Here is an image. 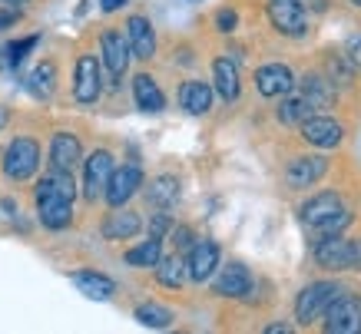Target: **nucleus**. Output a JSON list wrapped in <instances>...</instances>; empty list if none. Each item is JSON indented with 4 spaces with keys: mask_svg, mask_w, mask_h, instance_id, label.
<instances>
[{
    "mask_svg": "<svg viewBox=\"0 0 361 334\" xmlns=\"http://www.w3.org/2000/svg\"><path fill=\"white\" fill-rule=\"evenodd\" d=\"M37 169H40V146L33 140H27V136H17V140L7 146V152H4V173H7V179L23 183V179H30Z\"/></svg>",
    "mask_w": 361,
    "mask_h": 334,
    "instance_id": "obj_1",
    "label": "nucleus"
},
{
    "mask_svg": "<svg viewBox=\"0 0 361 334\" xmlns=\"http://www.w3.org/2000/svg\"><path fill=\"white\" fill-rule=\"evenodd\" d=\"M338 295H341V288L335 285V281H315V285H308L295 302V318L302 324L318 321L322 314L329 311V304L335 302Z\"/></svg>",
    "mask_w": 361,
    "mask_h": 334,
    "instance_id": "obj_2",
    "label": "nucleus"
},
{
    "mask_svg": "<svg viewBox=\"0 0 361 334\" xmlns=\"http://www.w3.org/2000/svg\"><path fill=\"white\" fill-rule=\"evenodd\" d=\"M322 318H325V328L331 334H358L361 331V298L341 291Z\"/></svg>",
    "mask_w": 361,
    "mask_h": 334,
    "instance_id": "obj_3",
    "label": "nucleus"
},
{
    "mask_svg": "<svg viewBox=\"0 0 361 334\" xmlns=\"http://www.w3.org/2000/svg\"><path fill=\"white\" fill-rule=\"evenodd\" d=\"M269 20L285 37H305L308 33V13L302 11L298 0H272L269 4Z\"/></svg>",
    "mask_w": 361,
    "mask_h": 334,
    "instance_id": "obj_4",
    "label": "nucleus"
},
{
    "mask_svg": "<svg viewBox=\"0 0 361 334\" xmlns=\"http://www.w3.org/2000/svg\"><path fill=\"white\" fill-rule=\"evenodd\" d=\"M315 261L329 271H351L355 268V242L331 235L315 242Z\"/></svg>",
    "mask_w": 361,
    "mask_h": 334,
    "instance_id": "obj_5",
    "label": "nucleus"
},
{
    "mask_svg": "<svg viewBox=\"0 0 361 334\" xmlns=\"http://www.w3.org/2000/svg\"><path fill=\"white\" fill-rule=\"evenodd\" d=\"M298 130H302V140L318 146V149H335V146H341V140H345L341 123L331 116H308L298 123Z\"/></svg>",
    "mask_w": 361,
    "mask_h": 334,
    "instance_id": "obj_6",
    "label": "nucleus"
},
{
    "mask_svg": "<svg viewBox=\"0 0 361 334\" xmlns=\"http://www.w3.org/2000/svg\"><path fill=\"white\" fill-rule=\"evenodd\" d=\"M99 50H103V66H106V73H110V80L116 83V80L126 73V66H130V60H133L130 44H126V33L103 30V37H99Z\"/></svg>",
    "mask_w": 361,
    "mask_h": 334,
    "instance_id": "obj_7",
    "label": "nucleus"
},
{
    "mask_svg": "<svg viewBox=\"0 0 361 334\" xmlns=\"http://www.w3.org/2000/svg\"><path fill=\"white\" fill-rule=\"evenodd\" d=\"M219 259L222 252L216 242H209V238H199L189 245V259H186V275L192 281H209L212 278V271L219 268Z\"/></svg>",
    "mask_w": 361,
    "mask_h": 334,
    "instance_id": "obj_8",
    "label": "nucleus"
},
{
    "mask_svg": "<svg viewBox=\"0 0 361 334\" xmlns=\"http://www.w3.org/2000/svg\"><path fill=\"white\" fill-rule=\"evenodd\" d=\"M140 185H142L140 166H120V169H113L110 183H106V189H103V199H106V205L120 209V205H126L133 195H136Z\"/></svg>",
    "mask_w": 361,
    "mask_h": 334,
    "instance_id": "obj_9",
    "label": "nucleus"
},
{
    "mask_svg": "<svg viewBox=\"0 0 361 334\" xmlns=\"http://www.w3.org/2000/svg\"><path fill=\"white\" fill-rule=\"evenodd\" d=\"M113 169H116V166H113V156L106 149H97L87 159V169H83V195H87L90 202L103 199V189L110 183Z\"/></svg>",
    "mask_w": 361,
    "mask_h": 334,
    "instance_id": "obj_10",
    "label": "nucleus"
},
{
    "mask_svg": "<svg viewBox=\"0 0 361 334\" xmlns=\"http://www.w3.org/2000/svg\"><path fill=\"white\" fill-rule=\"evenodd\" d=\"M37 216H40V225L50 228V232H60L73 222V202L70 199H60V195L40 192L37 195Z\"/></svg>",
    "mask_w": 361,
    "mask_h": 334,
    "instance_id": "obj_11",
    "label": "nucleus"
},
{
    "mask_svg": "<svg viewBox=\"0 0 361 334\" xmlns=\"http://www.w3.org/2000/svg\"><path fill=\"white\" fill-rule=\"evenodd\" d=\"M329 173V162L322 156H298V159L288 162V173H285V183L292 189H312V185Z\"/></svg>",
    "mask_w": 361,
    "mask_h": 334,
    "instance_id": "obj_12",
    "label": "nucleus"
},
{
    "mask_svg": "<svg viewBox=\"0 0 361 334\" xmlns=\"http://www.w3.org/2000/svg\"><path fill=\"white\" fill-rule=\"evenodd\" d=\"M73 97L80 103H97L99 97V60L83 54L77 60V73H73Z\"/></svg>",
    "mask_w": 361,
    "mask_h": 334,
    "instance_id": "obj_13",
    "label": "nucleus"
},
{
    "mask_svg": "<svg viewBox=\"0 0 361 334\" xmlns=\"http://www.w3.org/2000/svg\"><path fill=\"white\" fill-rule=\"evenodd\" d=\"M126 44H130V54L136 60H153L156 56V33H153V23L146 17H130L126 20Z\"/></svg>",
    "mask_w": 361,
    "mask_h": 334,
    "instance_id": "obj_14",
    "label": "nucleus"
},
{
    "mask_svg": "<svg viewBox=\"0 0 361 334\" xmlns=\"http://www.w3.org/2000/svg\"><path fill=\"white\" fill-rule=\"evenodd\" d=\"M255 87H259L262 97L272 99V97H285L288 89H295V80H292V70H288V66L269 63L255 73Z\"/></svg>",
    "mask_w": 361,
    "mask_h": 334,
    "instance_id": "obj_15",
    "label": "nucleus"
},
{
    "mask_svg": "<svg viewBox=\"0 0 361 334\" xmlns=\"http://www.w3.org/2000/svg\"><path fill=\"white\" fill-rule=\"evenodd\" d=\"M252 291V275L245 265L232 261L226 268H219V278H216V295L222 298H245Z\"/></svg>",
    "mask_w": 361,
    "mask_h": 334,
    "instance_id": "obj_16",
    "label": "nucleus"
},
{
    "mask_svg": "<svg viewBox=\"0 0 361 334\" xmlns=\"http://www.w3.org/2000/svg\"><path fill=\"white\" fill-rule=\"evenodd\" d=\"M212 83H216V93H219L226 103L239 99V66L232 63L229 56H216L212 60Z\"/></svg>",
    "mask_w": 361,
    "mask_h": 334,
    "instance_id": "obj_17",
    "label": "nucleus"
},
{
    "mask_svg": "<svg viewBox=\"0 0 361 334\" xmlns=\"http://www.w3.org/2000/svg\"><path fill=\"white\" fill-rule=\"evenodd\" d=\"M83 156V146L73 132H56L50 140V166L54 169H73Z\"/></svg>",
    "mask_w": 361,
    "mask_h": 334,
    "instance_id": "obj_18",
    "label": "nucleus"
},
{
    "mask_svg": "<svg viewBox=\"0 0 361 334\" xmlns=\"http://www.w3.org/2000/svg\"><path fill=\"white\" fill-rule=\"evenodd\" d=\"M133 99H136V106H140L142 113H163L166 109L163 89H159V83H156L149 73H140L133 80Z\"/></svg>",
    "mask_w": 361,
    "mask_h": 334,
    "instance_id": "obj_19",
    "label": "nucleus"
},
{
    "mask_svg": "<svg viewBox=\"0 0 361 334\" xmlns=\"http://www.w3.org/2000/svg\"><path fill=\"white\" fill-rule=\"evenodd\" d=\"M179 106L192 113V116H202L212 109V87L202 83V80H186L183 87H179Z\"/></svg>",
    "mask_w": 361,
    "mask_h": 334,
    "instance_id": "obj_20",
    "label": "nucleus"
},
{
    "mask_svg": "<svg viewBox=\"0 0 361 334\" xmlns=\"http://www.w3.org/2000/svg\"><path fill=\"white\" fill-rule=\"evenodd\" d=\"M70 281H73V285H77L87 298H97V302H106V298H113V291H116L113 278L99 275V271H73V275H70Z\"/></svg>",
    "mask_w": 361,
    "mask_h": 334,
    "instance_id": "obj_21",
    "label": "nucleus"
},
{
    "mask_svg": "<svg viewBox=\"0 0 361 334\" xmlns=\"http://www.w3.org/2000/svg\"><path fill=\"white\" fill-rule=\"evenodd\" d=\"M140 228H142V218L136 216V212L120 209V212H113V216L103 222V235L110 238V242H123V238H133Z\"/></svg>",
    "mask_w": 361,
    "mask_h": 334,
    "instance_id": "obj_22",
    "label": "nucleus"
},
{
    "mask_svg": "<svg viewBox=\"0 0 361 334\" xmlns=\"http://www.w3.org/2000/svg\"><path fill=\"white\" fill-rule=\"evenodd\" d=\"M338 209H341V199H338V195H335V192H322V195H315V199H308V202L302 205L298 218H302V222L312 228L315 222L329 218L331 212H338Z\"/></svg>",
    "mask_w": 361,
    "mask_h": 334,
    "instance_id": "obj_23",
    "label": "nucleus"
},
{
    "mask_svg": "<svg viewBox=\"0 0 361 334\" xmlns=\"http://www.w3.org/2000/svg\"><path fill=\"white\" fill-rule=\"evenodd\" d=\"M302 97L312 103V109H329L331 99H335V89H331V80L325 76H305L302 80V89H298Z\"/></svg>",
    "mask_w": 361,
    "mask_h": 334,
    "instance_id": "obj_24",
    "label": "nucleus"
},
{
    "mask_svg": "<svg viewBox=\"0 0 361 334\" xmlns=\"http://www.w3.org/2000/svg\"><path fill=\"white\" fill-rule=\"evenodd\" d=\"M40 192H50V195H60V199H77V183H73V175H70V169H54L50 175H44L40 179V185H37V195Z\"/></svg>",
    "mask_w": 361,
    "mask_h": 334,
    "instance_id": "obj_25",
    "label": "nucleus"
},
{
    "mask_svg": "<svg viewBox=\"0 0 361 334\" xmlns=\"http://www.w3.org/2000/svg\"><path fill=\"white\" fill-rule=\"evenodd\" d=\"M159 259H163V238L153 235H149V242H142V245L126 252V265H133V268H156Z\"/></svg>",
    "mask_w": 361,
    "mask_h": 334,
    "instance_id": "obj_26",
    "label": "nucleus"
},
{
    "mask_svg": "<svg viewBox=\"0 0 361 334\" xmlns=\"http://www.w3.org/2000/svg\"><path fill=\"white\" fill-rule=\"evenodd\" d=\"M308 116H312V103H308L302 93L288 89V93H285V103L279 106V119H282L285 126H298V123Z\"/></svg>",
    "mask_w": 361,
    "mask_h": 334,
    "instance_id": "obj_27",
    "label": "nucleus"
},
{
    "mask_svg": "<svg viewBox=\"0 0 361 334\" xmlns=\"http://www.w3.org/2000/svg\"><path fill=\"white\" fill-rule=\"evenodd\" d=\"M146 199H149L156 209H169V205L179 199V183H176L173 175H159V179H153V183H149Z\"/></svg>",
    "mask_w": 361,
    "mask_h": 334,
    "instance_id": "obj_28",
    "label": "nucleus"
},
{
    "mask_svg": "<svg viewBox=\"0 0 361 334\" xmlns=\"http://www.w3.org/2000/svg\"><path fill=\"white\" fill-rule=\"evenodd\" d=\"M156 278H159V285H166V288H179V285L186 281V261L179 259V255L159 259L156 261Z\"/></svg>",
    "mask_w": 361,
    "mask_h": 334,
    "instance_id": "obj_29",
    "label": "nucleus"
},
{
    "mask_svg": "<svg viewBox=\"0 0 361 334\" xmlns=\"http://www.w3.org/2000/svg\"><path fill=\"white\" fill-rule=\"evenodd\" d=\"M27 87H30L33 97L47 99L50 93H54V87H56V66L50 63V60H44V63H40V66H37V70L30 73V80H27Z\"/></svg>",
    "mask_w": 361,
    "mask_h": 334,
    "instance_id": "obj_30",
    "label": "nucleus"
},
{
    "mask_svg": "<svg viewBox=\"0 0 361 334\" xmlns=\"http://www.w3.org/2000/svg\"><path fill=\"white\" fill-rule=\"evenodd\" d=\"M136 321L146 324V328H169L173 324V311L169 308H163V304H153L146 302L136 308Z\"/></svg>",
    "mask_w": 361,
    "mask_h": 334,
    "instance_id": "obj_31",
    "label": "nucleus"
},
{
    "mask_svg": "<svg viewBox=\"0 0 361 334\" xmlns=\"http://www.w3.org/2000/svg\"><path fill=\"white\" fill-rule=\"evenodd\" d=\"M348 225H351V212L338 209V212H331L329 218H322V222H315V225H312V232H315V242H318V238L341 235V232H345Z\"/></svg>",
    "mask_w": 361,
    "mask_h": 334,
    "instance_id": "obj_32",
    "label": "nucleus"
},
{
    "mask_svg": "<svg viewBox=\"0 0 361 334\" xmlns=\"http://www.w3.org/2000/svg\"><path fill=\"white\" fill-rule=\"evenodd\" d=\"M33 47H37V37H23V40L11 44V47H7V63H11V66H20V63H23V56L30 54Z\"/></svg>",
    "mask_w": 361,
    "mask_h": 334,
    "instance_id": "obj_33",
    "label": "nucleus"
},
{
    "mask_svg": "<svg viewBox=\"0 0 361 334\" xmlns=\"http://www.w3.org/2000/svg\"><path fill=\"white\" fill-rule=\"evenodd\" d=\"M169 228H173V216H166V209H163V212H156L153 222H149V235H153V238H163Z\"/></svg>",
    "mask_w": 361,
    "mask_h": 334,
    "instance_id": "obj_34",
    "label": "nucleus"
},
{
    "mask_svg": "<svg viewBox=\"0 0 361 334\" xmlns=\"http://www.w3.org/2000/svg\"><path fill=\"white\" fill-rule=\"evenodd\" d=\"M216 23H219L222 33H232L235 30V11H219L216 13Z\"/></svg>",
    "mask_w": 361,
    "mask_h": 334,
    "instance_id": "obj_35",
    "label": "nucleus"
},
{
    "mask_svg": "<svg viewBox=\"0 0 361 334\" xmlns=\"http://www.w3.org/2000/svg\"><path fill=\"white\" fill-rule=\"evenodd\" d=\"M348 63L361 66V37H351L348 40Z\"/></svg>",
    "mask_w": 361,
    "mask_h": 334,
    "instance_id": "obj_36",
    "label": "nucleus"
},
{
    "mask_svg": "<svg viewBox=\"0 0 361 334\" xmlns=\"http://www.w3.org/2000/svg\"><path fill=\"white\" fill-rule=\"evenodd\" d=\"M189 245H192V232H189V228H176V248H179V252H189Z\"/></svg>",
    "mask_w": 361,
    "mask_h": 334,
    "instance_id": "obj_37",
    "label": "nucleus"
},
{
    "mask_svg": "<svg viewBox=\"0 0 361 334\" xmlns=\"http://www.w3.org/2000/svg\"><path fill=\"white\" fill-rule=\"evenodd\" d=\"M123 4H126V0H103V11H106V13H113V11H120Z\"/></svg>",
    "mask_w": 361,
    "mask_h": 334,
    "instance_id": "obj_38",
    "label": "nucleus"
},
{
    "mask_svg": "<svg viewBox=\"0 0 361 334\" xmlns=\"http://www.w3.org/2000/svg\"><path fill=\"white\" fill-rule=\"evenodd\" d=\"M13 23H17V13H0V30H4V27H13Z\"/></svg>",
    "mask_w": 361,
    "mask_h": 334,
    "instance_id": "obj_39",
    "label": "nucleus"
},
{
    "mask_svg": "<svg viewBox=\"0 0 361 334\" xmlns=\"http://www.w3.org/2000/svg\"><path fill=\"white\" fill-rule=\"evenodd\" d=\"M0 4H13V7H20V4H30V0H0Z\"/></svg>",
    "mask_w": 361,
    "mask_h": 334,
    "instance_id": "obj_40",
    "label": "nucleus"
},
{
    "mask_svg": "<svg viewBox=\"0 0 361 334\" xmlns=\"http://www.w3.org/2000/svg\"><path fill=\"white\" fill-rule=\"evenodd\" d=\"M4 123H7V109L0 106V130H4Z\"/></svg>",
    "mask_w": 361,
    "mask_h": 334,
    "instance_id": "obj_41",
    "label": "nucleus"
},
{
    "mask_svg": "<svg viewBox=\"0 0 361 334\" xmlns=\"http://www.w3.org/2000/svg\"><path fill=\"white\" fill-rule=\"evenodd\" d=\"M351 4H355V7H361V0H351Z\"/></svg>",
    "mask_w": 361,
    "mask_h": 334,
    "instance_id": "obj_42",
    "label": "nucleus"
}]
</instances>
